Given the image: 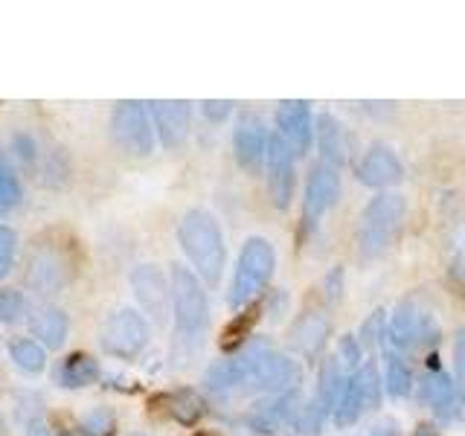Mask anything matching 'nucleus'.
Masks as SVG:
<instances>
[{"mask_svg":"<svg viewBox=\"0 0 465 436\" xmlns=\"http://www.w3.org/2000/svg\"><path fill=\"white\" fill-rule=\"evenodd\" d=\"M172 326H174V352L189 358L207 341L210 332V297L203 291L198 273L186 265H172Z\"/></svg>","mask_w":465,"mask_h":436,"instance_id":"obj_1","label":"nucleus"},{"mask_svg":"<svg viewBox=\"0 0 465 436\" xmlns=\"http://www.w3.org/2000/svg\"><path fill=\"white\" fill-rule=\"evenodd\" d=\"M178 244L198 280L218 285L227 268V242L218 218L203 207L186 210L178 222Z\"/></svg>","mask_w":465,"mask_h":436,"instance_id":"obj_2","label":"nucleus"},{"mask_svg":"<svg viewBox=\"0 0 465 436\" xmlns=\"http://www.w3.org/2000/svg\"><path fill=\"white\" fill-rule=\"evenodd\" d=\"M407 222V198L399 193H378L367 207H363L358 227H355V244L363 259H378L387 253L392 242L399 239Z\"/></svg>","mask_w":465,"mask_h":436,"instance_id":"obj_3","label":"nucleus"},{"mask_svg":"<svg viewBox=\"0 0 465 436\" xmlns=\"http://www.w3.org/2000/svg\"><path fill=\"white\" fill-rule=\"evenodd\" d=\"M276 273V251L268 239L251 236L244 242L242 253L236 259V268H232V280H230V294L227 302L236 312L247 309L251 302H256L265 288L271 285Z\"/></svg>","mask_w":465,"mask_h":436,"instance_id":"obj_4","label":"nucleus"},{"mask_svg":"<svg viewBox=\"0 0 465 436\" xmlns=\"http://www.w3.org/2000/svg\"><path fill=\"white\" fill-rule=\"evenodd\" d=\"M152 343V329L137 309L120 305L105 314L99 326V346L102 352L116 358V361H134L140 358Z\"/></svg>","mask_w":465,"mask_h":436,"instance_id":"obj_5","label":"nucleus"},{"mask_svg":"<svg viewBox=\"0 0 465 436\" xmlns=\"http://www.w3.org/2000/svg\"><path fill=\"white\" fill-rule=\"evenodd\" d=\"M436 341H440V323H436V317L425 305L416 297L399 302V309L390 317V326H387L390 355L407 358L419 352V349H428Z\"/></svg>","mask_w":465,"mask_h":436,"instance_id":"obj_6","label":"nucleus"},{"mask_svg":"<svg viewBox=\"0 0 465 436\" xmlns=\"http://www.w3.org/2000/svg\"><path fill=\"white\" fill-rule=\"evenodd\" d=\"M111 137L131 157H149L157 145V131L149 114V102H120L111 114Z\"/></svg>","mask_w":465,"mask_h":436,"instance_id":"obj_7","label":"nucleus"},{"mask_svg":"<svg viewBox=\"0 0 465 436\" xmlns=\"http://www.w3.org/2000/svg\"><path fill=\"white\" fill-rule=\"evenodd\" d=\"M381 401V378H378V370L372 363H363L352 375H349L346 390L338 401V411H334V425L338 428H352L355 421H361V416L378 407Z\"/></svg>","mask_w":465,"mask_h":436,"instance_id":"obj_8","label":"nucleus"},{"mask_svg":"<svg viewBox=\"0 0 465 436\" xmlns=\"http://www.w3.org/2000/svg\"><path fill=\"white\" fill-rule=\"evenodd\" d=\"M134 300L140 305L143 317H152L154 323H166V317L172 314V282L169 276L160 271L152 262L137 265L128 276Z\"/></svg>","mask_w":465,"mask_h":436,"instance_id":"obj_9","label":"nucleus"},{"mask_svg":"<svg viewBox=\"0 0 465 436\" xmlns=\"http://www.w3.org/2000/svg\"><path fill=\"white\" fill-rule=\"evenodd\" d=\"M343 193V183H341V174L334 166L329 164H320L312 169L309 181H305V198H302V230H314L334 203H338Z\"/></svg>","mask_w":465,"mask_h":436,"instance_id":"obj_10","label":"nucleus"},{"mask_svg":"<svg viewBox=\"0 0 465 436\" xmlns=\"http://www.w3.org/2000/svg\"><path fill=\"white\" fill-rule=\"evenodd\" d=\"M265 178H268V193L273 198V207L288 210L291 201H294V189H297V152L291 149L280 134L271 137Z\"/></svg>","mask_w":465,"mask_h":436,"instance_id":"obj_11","label":"nucleus"},{"mask_svg":"<svg viewBox=\"0 0 465 436\" xmlns=\"http://www.w3.org/2000/svg\"><path fill=\"white\" fill-rule=\"evenodd\" d=\"M271 137L265 123L259 120L253 114H244L242 120L236 123V131H232V154H236V164L251 172L259 174L265 169L268 160V149H271Z\"/></svg>","mask_w":465,"mask_h":436,"instance_id":"obj_12","label":"nucleus"},{"mask_svg":"<svg viewBox=\"0 0 465 436\" xmlns=\"http://www.w3.org/2000/svg\"><path fill=\"white\" fill-rule=\"evenodd\" d=\"M302 404L294 392H282V396H268L265 401H259L256 407H251V413L244 416V425L253 433H280L285 428H297Z\"/></svg>","mask_w":465,"mask_h":436,"instance_id":"obj_13","label":"nucleus"},{"mask_svg":"<svg viewBox=\"0 0 465 436\" xmlns=\"http://www.w3.org/2000/svg\"><path fill=\"white\" fill-rule=\"evenodd\" d=\"M355 178L363 183V186H370V189H390V186H396L401 183L404 178V166H401V160L396 154V149L387 143H375L370 145L367 152H363V157L358 160V166H355Z\"/></svg>","mask_w":465,"mask_h":436,"instance_id":"obj_14","label":"nucleus"},{"mask_svg":"<svg viewBox=\"0 0 465 436\" xmlns=\"http://www.w3.org/2000/svg\"><path fill=\"white\" fill-rule=\"evenodd\" d=\"M149 114L157 131V143L163 149H178L189 137V125H193V105L183 99H157L149 102Z\"/></svg>","mask_w":465,"mask_h":436,"instance_id":"obj_15","label":"nucleus"},{"mask_svg":"<svg viewBox=\"0 0 465 436\" xmlns=\"http://www.w3.org/2000/svg\"><path fill=\"white\" fill-rule=\"evenodd\" d=\"M314 125L317 120L309 102L288 99V102H280V108H276V134L297 152V157L309 152V145L314 140Z\"/></svg>","mask_w":465,"mask_h":436,"instance_id":"obj_16","label":"nucleus"},{"mask_svg":"<svg viewBox=\"0 0 465 436\" xmlns=\"http://www.w3.org/2000/svg\"><path fill=\"white\" fill-rule=\"evenodd\" d=\"M329 332H331L329 317L323 312L312 309V312H302L294 323H291L288 338H291V346H294L302 358L317 361L329 346Z\"/></svg>","mask_w":465,"mask_h":436,"instance_id":"obj_17","label":"nucleus"},{"mask_svg":"<svg viewBox=\"0 0 465 436\" xmlns=\"http://www.w3.org/2000/svg\"><path fill=\"white\" fill-rule=\"evenodd\" d=\"M421 401H428V407L442 421H454L462 411L457 382L445 370L425 372V378H421Z\"/></svg>","mask_w":465,"mask_h":436,"instance_id":"obj_18","label":"nucleus"},{"mask_svg":"<svg viewBox=\"0 0 465 436\" xmlns=\"http://www.w3.org/2000/svg\"><path fill=\"white\" fill-rule=\"evenodd\" d=\"M314 140H317V149L323 164L341 169L343 164H349V149H352V140H349V131L346 125L331 114H320L317 116V125H314Z\"/></svg>","mask_w":465,"mask_h":436,"instance_id":"obj_19","label":"nucleus"},{"mask_svg":"<svg viewBox=\"0 0 465 436\" xmlns=\"http://www.w3.org/2000/svg\"><path fill=\"white\" fill-rule=\"evenodd\" d=\"M160 413H163L166 419L178 421V425L183 428H193L201 421V416L207 413V404H203V399L198 396L195 390L189 387H181V390H172V392H160V396L152 401Z\"/></svg>","mask_w":465,"mask_h":436,"instance_id":"obj_20","label":"nucleus"},{"mask_svg":"<svg viewBox=\"0 0 465 436\" xmlns=\"http://www.w3.org/2000/svg\"><path fill=\"white\" fill-rule=\"evenodd\" d=\"M29 332L44 349H62L70 332V320L58 305H38L29 314Z\"/></svg>","mask_w":465,"mask_h":436,"instance_id":"obj_21","label":"nucleus"},{"mask_svg":"<svg viewBox=\"0 0 465 436\" xmlns=\"http://www.w3.org/2000/svg\"><path fill=\"white\" fill-rule=\"evenodd\" d=\"M349 372L343 367V361L338 355H331L323 361V367H320V378H317V396L314 401L320 404V411H323L326 416H334V411H338V401L343 396L346 390V382H349Z\"/></svg>","mask_w":465,"mask_h":436,"instance_id":"obj_22","label":"nucleus"},{"mask_svg":"<svg viewBox=\"0 0 465 436\" xmlns=\"http://www.w3.org/2000/svg\"><path fill=\"white\" fill-rule=\"evenodd\" d=\"M102 378V367L94 355L87 352H70L55 370V384L64 387V390H82V387H91Z\"/></svg>","mask_w":465,"mask_h":436,"instance_id":"obj_23","label":"nucleus"},{"mask_svg":"<svg viewBox=\"0 0 465 436\" xmlns=\"http://www.w3.org/2000/svg\"><path fill=\"white\" fill-rule=\"evenodd\" d=\"M262 312H265V302L256 300V302L247 305V309H242L239 314H232V320L222 332V349L227 355H236L239 349H244L247 343H251V334L259 323Z\"/></svg>","mask_w":465,"mask_h":436,"instance_id":"obj_24","label":"nucleus"},{"mask_svg":"<svg viewBox=\"0 0 465 436\" xmlns=\"http://www.w3.org/2000/svg\"><path fill=\"white\" fill-rule=\"evenodd\" d=\"M29 280H33V285L41 294H53V291H58L67 282V262L58 259L55 253H41L33 262V276Z\"/></svg>","mask_w":465,"mask_h":436,"instance_id":"obj_25","label":"nucleus"},{"mask_svg":"<svg viewBox=\"0 0 465 436\" xmlns=\"http://www.w3.org/2000/svg\"><path fill=\"white\" fill-rule=\"evenodd\" d=\"M9 361L26 375H38L47 367V349L35 338H12L9 341Z\"/></svg>","mask_w":465,"mask_h":436,"instance_id":"obj_26","label":"nucleus"},{"mask_svg":"<svg viewBox=\"0 0 465 436\" xmlns=\"http://www.w3.org/2000/svg\"><path fill=\"white\" fill-rule=\"evenodd\" d=\"M24 198V186L18 178V169L9 160V154L0 149V218L9 215Z\"/></svg>","mask_w":465,"mask_h":436,"instance_id":"obj_27","label":"nucleus"},{"mask_svg":"<svg viewBox=\"0 0 465 436\" xmlns=\"http://www.w3.org/2000/svg\"><path fill=\"white\" fill-rule=\"evenodd\" d=\"M384 384H387V392L392 399H407L416 387V378H413V370L407 358L401 355H390L387 358V375H384Z\"/></svg>","mask_w":465,"mask_h":436,"instance_id":"obj_28","label":"nucleus"},{"mask_svg":"<svg viewBox=\"0 0 465 436\" xmlns=\"http://www.w3.org/2000/svg\"><path fill=\"white\" fill-rule=\"evenodd\" d=\"M29 314H33V305H29L21 291H0V323H21V320H29Z\"/></svg>","mask_w":465,"mask_h":436,"instance_id":"obj_29","label":"nucleus"},{"mask_svg":"<svg viewBox=\"0 0 465 436\" xmlns=\"http://www.w3.org/2000/svg\"><path fill=\"white\" fill-rule=\"evenodd\" d=\"M82 436H116V416L108 407H94L79 419Z\"/></svg>","mask_w":465,"mask_h":436,"instance_id":"obj_30","label":"nucleus"},{"mask_svg":"<svg viewBox=\"0 0 465 436\" xmlns=\"http://www.w3.org/2000/svg\"><path fill=\"white\" fill-rule=\"evenodd\" d=\"M387 326H390L387 314L384 312H372L367 320H363V326H361V334H358L361 346H378V343H384L387 341Z\"/></svg>","mask_w":465,"mask_h":436,"instance_id":"obj_31","label":"nucleus"},{"mask_svg":"<svg viewBox=\"0 0 465 436\" xmlns=\"http://www.w3.org/2000/svg\"><path fill=\"white\" fill-rule=\"evenodd\" d=\"M338 355L341 361H343V367L349 370V372H355L358 367H363V346H361V341H358V334H343V338L338 341Z\"/></svg>","mask_w":465,"mask_h":436,"instance_id":"obj_32","label":"nucleus"},{"mask_svg":"<svg viewBox=\"0 0 465 436\" xmlns=\"http://www.w3.org/2000/svg\"><path fill=\"white\" fill-rule=\"evenodd\" d=\"M15 253H18V236H15V230L0 224V280L12 271Z\"/></svg>","mask_w":465,"mask_h":436,"instance_id":"obj_33","label":"nucleus"},{"mask_svg":"<svg viewBox=\"0 0 465 436\" xmlns=\"http://www.w3.org/2000/svg\"><path fill=\"white\" fill-rule=\"evenodd\" d=\"M454 382H457V392L465 411V326H460L454 338Z\"/></svg>","mask_w":465,"mask_h":436,"instance_id":"obj_34","label":"nucleus"},{"mask_svg":"<svg viewBox=\"0 0 465 436\" xmlns=\"http://www.w3.org/2000/svg\"><path fill=\"white\" fill-rule=\"evenodd\" d=\"M201 111H203V116H207L210 123H224L227 116L236 111V102H227V99L213 102V99H207V102H201Z\"/></svg>","mask_w":465,"mask_h":436,"instance_id":"obj_35","label":"nucleus"},{"mask_svg":"<svg viewBox=\"0 0 465 436\" xmlns=\"http://www.w3.org/2000/svg\"><path fill=\"white\" fill-rule=\"evenodd\" d=\"M450 271H454V276H460V280H465V224L457 230L454 247H450Z\"/></svg>","mask_w":465,"mask_h":436,"instance_id":"obj_36","label":"nucleus"},{"mask_svg":"<svg viewBox=\"0 0 465 436\" xmlns=\"http://www.w3.org/2000/svg\"><path fill=\"white\" fill-rule=\"evenodd\" d=\"M341 294H343V268H334L326 276V300L329 302H338Z\"/></svg>","mask_w":465,"mask_h":436,"instance_id":"obj_37","label":"nucleus"},{"mask_svg":"<svg viewBox=\"0 0 465 436\" xmlns=\"http://www.w3.org/2000/svg\"><path fill=\"white\" fill-rule=\"evenodd\" d=\"M26 436H58V431H53V425L47 419H33V421H26Z\"/></svg>","mask_w":465,"mask_h":436,"instance_id":"obj_38","label":"nucleus"},{"mask_svg":"<svg viewBox=\"0 0 465 436\" xmlns=\"http://www.w3.org/2000/svg\"><path fill=\"white\" fill-rule=\"evenodd\" d=\"M413 436H440V431H436L433 425H419V428L413 431Z\"/></svg>","mask_w":465,"mask_h":436,"instance_id":"obj_39","label":"nucleus"},{"mask_svg":"<svg viewBox=\"0 0 465 436\" xmlns=\"http://www.w3.org/2000/svg\"><path fill=\"white\" fill-rule=\"evenodd\" d=\"M193 436H215V433H210V431H198V433H193Z\"/></svg>","mask_w":465,"mask_h":436,"instance_id":"obj_40","label":"nucleus"},{"mask_svg":"<svg viewBox=\"0 0 465 436\" xmlns=\"http://www.w3.org/2000/svg\"><path fill=\"white\" fill-rule=\"evenodd\" d=\"M128 436H152V433H140V431H137V433H128Z\"/></svg>","mask_w":465,"mask_h":436,"instance_id":"obj_41","label":"nucleus"},{"mask_svg":"<svg viewBox=\"0 0 465 436\" xmlns=\"http://www.w3.org/2000/svg\"><path fill=\"white\" fill-rule=\"evenodd\" d=\"M0 433H4V425H0Z\"/></svg>","mask_w":465,"mask_h":436,"instance_id":"obj_42","label":"nucleus"},{"mask_svg":"<svg viewBox=\"0 0 465 436\" xmlns=\"http://www.w3.org/2000/svg\"><path fill=\"white\" fill-rule=\"evenodd\" d=\"M370 436H372V433H370Z\"/></svg>","mask_w":465,"mask_h":436,"instance_id":"obj_43","label":"nucleus"}]
</instances>
